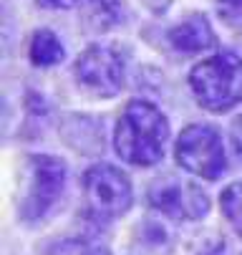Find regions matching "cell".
Here are the masks:
<instances>
[{
	"mask_svg": "<svg viewBox=\"0 0 242 255\" xmlns=\"http://www.w3.org/2000/svg\"><path fill=\"white\" fill-rule=\"evenodd\" d=\"M28 56L36 66H56L63 61V46L58 41V35L48 28H41L33 33L30 38V48H28Z\"/></svg>",
	"mask_w": 242,
	"mask_h": 255,
	"instance_id": "10",
	"label": "cell"
},
{
	"mask_svg": "<svg viewBox=\"0 0 242 255\" xmlns=\"http://www.w3.org/2000/svg\"><path fill=\"white\" fill-rule=\"evenodd\" d=\"M189 86L202 109L215 114L230 112L242 101V58L222 51L199 61L189 74Z\"/></svg>",
	"mask_w": 242,
	"mask_h": 255,
	"instance_id": "3",
	"label": "cell"
},
{
	"mask_svg": "<svg viewBox=\"0 0 242 255\" xmlns=\"http://www.w3.org/2000/svg\"><path fill=\"white\" fill-rule=\"evenodd\" d=\"M166 38H169V46L179 53H199V51L217 46V35L210 20H207V15L202 13H192L184 20H179L169 30Z\"/></svg>",
	"mask_w": 242,
	"mask_h": 255,
	"instance_id": "8",
	"label": "cell"
},
{
	"mask_svg": "<svg viewBox=\"0 0 242 255\" xmlns=\"http://www.w3.org/2000/svg\"><path fill=\"white\" fill-rule=\"evenodd\" d=\"M220 207L225 220L232 225V230L242 238V182H232L220 195Z\"/></svg>",
	"mask_w": 242,
	"mask_h": 255,
	"instance_id": "12",
	"label": "cell"
},
{
	"mask_svg": "<svg viewBox=\"0 0 242 255\" xmlns=\"http://www.w3.org/2000/svg\"><path fill=\"white\" fill-rule=\"evenodd\" d=\"M46 255H111V250L91 238H66L53 243Z\"/></svg>",
	"mask_w": 242,
	"mask_h": 255,
	"instance_id": "11",
	"label": "cell"
},
{
	"mask_svg": "<svg viewBox=\"0 0 242 255\" xmlns=\"http://www.w3.org/2000/svg\"><path fill=\"white\" fill-rule=\"evenodd\" d=\"M66 162L48 154H30L23 162L15 207L25 225H38L56 210L66 190Z\"/></svg>",
	"mask_w": 242,
	"mask_h": 255,
	"instance_id": "2",
	"label": "cell"
},
{
	"mask_svg": "<svg viewBox=\"0 0 242 255\" xmlns=\"http://www.w3.org/2000/svg\"><path fill=\"white\" fill-rule=\"evenodd\" d=\"M166 139H169V122L154 104L134 99L124 106L114 131V147L126 164L134 167L157 164L164 157Z\"/></svg>",
	"mask_w": 242,
	"mask_h": 255,
	"instance_id": "1",
	"label": "cell"
},
{
	"mask_svg": "<svg viewBox=\"0 0 242 255\" xmlns=\"http://www.w3.org/2000/svg\"><path fill=\"white\" fill-rule=\"evenodd\" d=\"M147 200L157 212H161L174 223L202 220L210 212V197L204 195V190H199L194 182L179 179L174 174H164L157 182H152Z\"/></svg>",
	"mask_w": 242,
	"mask_h": 255,
	"instance_id": "7",
	"label": "cell"
},
{
	"mask_svg": "<svg viewBox=\"0 0 242 255\" xmlns=\"http://www.w3.org/2000/svg\"><path fill=\"white\" fill-rule=\"evenodd\" d=\"M79 5L88 33H106L124 20V0H81Z\"/></svg>",
	"mask_w": 242,
	"mask_h": 255,
	"instance_id": "9",
	"label": "cell"
},
{
	"mask_svg": "<svg viewBox=\"0 0 242 255\" xmlns=\"http://www.w3.org/2000/svg\"><path fill=\"white\" fill-rule=\"evenodd\" d=\"M36 3L41 8H63V10H68V8H76L81 0H36Z\"/></svg>",
	"mask_w": 242,
	"mask_h": 255,
	"instance_id": "16",
	"label": "cell"
},
{
	"mask_svg": "<svg viewBox=\"0 0 242 255\" xmlns=\"http://www.w3.org/2000/svg\"><path fill=\"white\" fill-rule=\"evenodd\" d=\"M199 255H225V240H212L199 250Z\"/></svg>",
	"mask_w": 242,
	"mask_h": 255,
	"instance_id": "17",
	"label": "cell"
},
{
	"mask_svg": "<svg viewBox=\"0 0 242 255\" xmlns=\"http://www.w3.org/2000/svg\"><path fill=\"white\" fill-rule=\"evenodd\" d=\"M136 238H139L142 253H159V250L169 243L164 228L157 225V223H152V220L142 223V228H136Z\"/></svg>",
	"mask_w": 242,
	"mask_h": 255,
	"instance_id": "13",
	"label": "cell"
},
{
	"mask_svg": "<svg viewBox=\"0 0 242 255\" xmlns=\"http://www.w3.org/2000/svg\"><path fill=\"white\" fill-rule=\"evenodd\" d=\"M225 20H242V0H215Z\"/></svg>",
	"mask_w": 242,
	"mask_h": 255,
	"instance_id": "14",
	"label": "cell"
},
{
	"mask_svg": "<svg viewBox=\"0 0 242 255\" xmlns=\"http://www.w3.org/2000/svg\"><path fill=\"white\" fill-rule=\"evenodd\" d=\"M74 74L93 96H116L126 79V51L116 43H93L76 58Z\"/></svg>",
	"mask_w": 242,
	"mask_h": 255,
	"instance_id": "5",
	"label": "cell"
},
{
	"mask_svg": "<svg viewBox=\"0 0 242 255\" xmlns=\"http://www.w3.org/2000/svg\"><path fill=\"white\" fill-rule=\"evenodd\" d=\"M177 164L202 179H220L227 169V157L217 129L207 124H189L177 139Z\"/></svg>",
	"mask_w": 242,
	"mask_h": 255,
	"instance_id": "6",
	"label": "cell"
},
{
	"mask_svg": "<svg viewBox=\"0 0 242 255\" xmlns=\"http://www.w3.org/2000/svg\"><path fill=\"white\" fill-rule=\"evenodd\" d=\"M230 139H232L235 152L242 157V117H237V119L232 122V127H230Z\"/></svg>",
	"mask_w": 242,
	"mask_h": 255,
	"instance_id": "15",
	"label": "cell"
},
{
	"mask_svg": "<svg viewBox=\"0 0 242 255\" xmlns=\"http://www.w3.org/2000/svg\"><path fill=\"white\" fill-rule=\"evenodd\" d=\"M83 217L91 225H106L126 215L134 202L129 177L111 164H93L81 177Z\"/></svg>",
	"mask_w": 242,
	"mask_h": 255,
	"instance_id": "4",
	"label": "cell"
}]
</instances>
